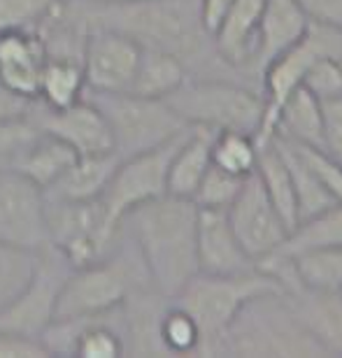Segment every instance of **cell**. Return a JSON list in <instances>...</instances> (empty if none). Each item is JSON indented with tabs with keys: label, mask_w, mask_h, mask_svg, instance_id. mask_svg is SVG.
I'll use <instances>...</instances> for the list:
<instances>
[{
	"label": "cell",
	"mask_w": 342,
	"mask_h": 358,
	"mask_svg": "<svg viewBox=\"0 0 342 358\" xmlns=\"http://www.w3.org/2000/svg\"><path fill=\"white\" fill-rule=\"evenodd\" d=\"M245 184V177H238V175H231L222 170L219 166H212L208 168V173L203 175L201 184L194 193V203L198 207H210V210H226L228 205L238 198V193Z\"/></svg>",
	"instance_id": "obj_32"
},
{
	"label": "cell",
	"mask_w": 342,
	"mask_h": 358,
	"mask_svg": "<svg viewBox=\"0 0 342 358\" xmlns=\"http://www.w3.org/2000/svg\"><path fill=\"white\" fill-rule=\"evenodd\" d=\"M256 175H259L263 189H266L270 203L280 212V217L287 224L289 233L294 231L298 224V203L294 182H291L289 168L284 163V156L280 149L275 147L273 140L266 145H259V159H256Z\"/></svg>",
	"instance_id": "obj_23"
},
{
	"label": "cell",
	"mask_w": 342,
	"mask_h": 358,
	"mask_svg": "<svg viewBox=\"0 0 342 358\" xmlns=\"http://www.w3.org/2000/svg\"><path fill=\"white\" fill-rule=\"evenodd\" d=\"M77 156L80 154L73 147H68L66 142H61L49 133H42L10 170H17L19 175L31 179L33 184H38L45 191L47 186H52L66 173Z\"/></svg>",
	"instance_id": "obj_24"
},
{
	"label": "cell",
	"mask_w": 342,
	"mask_h": 358,
	"mask_svg": "<svg viewBox=\"0 0 342 358\" xmlns=\"http://www.w3.org/2000/svg\"><path fill=\"white\" fill-rule=\"evenodd\" d=\"M263 5L266 0H233L226 17L212 35L215 54L231 70L252 68Z\"/></svg>",
	"instance_id": "obj_17"
},
{
	"label": "cell",
	"mask_w": 342,
	"mask_h": 358,
	"mask_svg": "<svg viewBox=\"0 0 342 358\" xmlns=\"http://www.w3.org/2000/svg\"><path fill=\"white\" fill-rule=\"evenodd\" d=\"M189 128L180 135H175L173 140L163 142L161 147H154V149H149V152L128 156V159L119 161L108 189H105L101 198L112 221L121 224V219H124L133 207L166 196L170 161H173L177 147L182 145L184 135L189 133Z\"/></svg>",
	"instance_id": "obj_8"
},
{
	"label": "cell",
	"mask_w": 342,
	"mask_h": 358,
	"mask_svg": "<svg viewBox=\"0 0 342 358\" xmlns=\"http://www.w3.org/2000/svg\"><path fill=\"white\" fill-rule=\"evenodd\" d=\"M103 3H131V0H103Z\"/></svg>",
	"instance_id": "obj_41"
},
{
	"label": "cell",
	"mask_w": 342,
	"mask_h": 358,
	"mask_svg": "<svg viewBox=\"0 0 342 358\" xmlns=\"http://www.w3.org/2000/svg\"><path fill=\"white\" fill-rule=\"evenodd\" d=\"M291 310L326 354H342V293H289Z\"/></svg>",
	"instance_id": "obj_19"
},
{
	"label": "cell",
	"mask_w": 342,
	"mask_h": 358,
	"mask_svg": "<svg viewBox=\"0 0 342 358\" xmlns=\"http://www.w3.org/2000/svg\"><path fill=\"white\" fill-rule=\"evenodd\" d=\"M196 224L198 205L170 193L133 207L121 219V228L138 249L152 289L168 300L198 272Z\"/></svg>",
	"instance_id": "obj_2"
},
{
	"label": "cell",
	"mask_w": 342,
	"mask_h": 358,
	"mask_svg": "<svg viewBox=\"0 0 342 358\" xmlns=\"http://www.w3.org/2000/svg\"><path fill=\"white\" fill-rule=\"evenodd\" d=\"M35 100L38 98H26L21 93L7 89L3 82H0V119H17V117H26V114L33 112Z\"/></svg>",
	"instance_id": "obj_39"
},
{
	"label": "cell",
	"mask_w": 342,
	"mask_h": 358,
	"mask_svg": "<svg viewBox=\"0 0 342 358\" xmlns=\"http://www.w3.org/2000/svg\"><path fill=\"white\" fill-rule=\"evenodd\" d=\"M0 358H49V352L38 338L0 331Z\"/></svg>",
	"instance_id": "obj_37"
},
{
	"label": "cell",
	"mask_w": 342,
	"mask_h": 358,
	"mask_svg": "<svg viewBox=\"0 0 342 358\" xmlns=\"http://www.w3.org/2000/svg\"><path fill=\"white\" fill-rule=\"evenodd\" d=\"M273 135L294 145L324 149L322 103L308 89H296L277 114Z\"/></svg>",
	"instance_id": "obj_21"
},
{
	"label": "cell",
	"mask_w": 342,
	"mask_h": 358,
	"mask_svg": "<svg viewBox=\"0 0 342 358\" xmlns=\"http://www.w3.org/2000/svg\"><path fill=\"white\" fill-rule=\"evenodd\" d=\"M142 47L108 28H94L82 52L87 93H124L131 89Z\"/></svg>",
	"instance_id": "obj_12"
},
{
	"label": "cell",
	"mask_w": 342,
	"mask_h": 358,
	"mask_svg": "<svg viewBox=\"0 0 342 358\" xmlns=\"http://www.w3.org/2000/svg\"><path fill=\"white\" fill-rule=\"evenodd\" d=\"M159 340L166 354H198V349H201V328L184 307L175 305L170 300V305L163 310L159 321Z\"/></svg>",
	"instance_id": "obj_29"
},
{
	"label": "cell",
	"mask_w": 342,
	"mask_h": 358,
	"mask_svg": "<svg viewBox=\"0 0 342 358\" xmlns=\"http://www.w3.org/2000/svg\"><path fill=\"white\" fill-rule=\"evenodd\" d=\"M291 266L301 291L342 293V247L310 249L291 256Z\"/></svg>",
	"instance_id": "obj_26"
},
{
	"label": "cell",
	"mask_w": 342,
	"mask_h": 358,
	"mask_svg": "<svg viewBox=\"0 0 342 358\" xmlns=\"http://www.w3.org/2000/svg\"><path fill=\"white\" fill-rule=\"evenodd\" d=\"M0 245L33 252L49 245L45 191L17 170H0Z\"/></svg>",
	"instance_id": "obj_10"
},
{
	"label": "cell",
	"mask_w": 342,
	"mask_h": 358,
	"mask_svg": "<svg viewBox=\"0 0 342 358\" xmlns=\"http://www.w3.org/2000/svg\"><path fill=\"white\" fill-rule=\"evenodd\" d=\"M103 117L114 140L119 159L149 152L184 133L189 124L161 98H145L135 93H84Z\"/></svg>",
	"instance_id": "obj_7"
},
{
	"label": "cell",
	"mask_w": 342,
	"mask_h": 358,
	"mask_svg": "<svg viewBox=\"0 0 342 358\" xmlns=\"http://www.w3.org/2000/svg\"><path fill=\"white\" fill-rule=\"evenodd\" d=\"M47 240L70 268H87L108 259L121 240V224L112 221L103 200H49Z\"/></svg>",
	"instance_id": "obj_6"
},
{
	"label": "cell",
	"mask_w": 342,
	"mask_h": 358,
	"mask_svg": "<svg viewBox=\"0 0 342 358\" xmlns=\"http://www.w3.org/2000/svg\"><path fill=\"white\" fill-rule=\"evenodd\" d=\"M119 156L114 152L105 154H80L70 163L52 186L45 189V198L49 200H98L108 189L114 170L119 166Z\"/></svg>",
	"instance_id": "obj_18"
},
{
	"label": "cell",
	"mask_w": 342,
	"mask_h": 358,
	"mask_svg": "<svg viewBox=\"0 0 342 358\" xmlns=\"http://www.w3.org/2000/svg\"><path fill=\"white\" fill-rule=\"evenodd\" d=\"M166 103L189 126L210 131H240L256 138L263 121V98L222 77H189Z\"/></svg>",
	"instance_id": "obj_5"
},
{
	"label": "cell",
	"mask_w": 342,
	"mask_h": 358,
	"mask_svg": "<svg viewBox=\"0 0 342 358\" xmlns=\"http://www.w3.org/2000/svg\"><path fill=\"white\" fill-rule=\"evenodd\" d=\"M56 0H0V33L35 31Z\"/></svg>",
	"instance_id": "obj_34"
},
{
	"label": "cell",
	"mask_w": 342,
	"mask_h": 358,
	"mask_svg": "<svg viewBox=\"0 0 342 358\" xmlns=\"http://www.w3.org/2000/svg\"><path fill=\"white\" fill-rule=\"evenodd\" d=\"M33 117L38 119L42 131L66 142L77 154L114 152L108 119L87 96L73 105L61 107V110H49L40 100H35Z\"/></svg>",
	"instance_id": "obj_13"
},
{
	"label": "cell",
	"mask_w": 342,
	"mask_h": 358,
	"mask_svg": "<svg viewBox=\"0 0 342 358\" xmlns=\"http://www.w3.org/2000/svg\"><path fill=\"white\" fill-rule=\"evenodd\" d=\"M308 26L310 19L305 17L296 0H266L259 33H256L252 70L261 75V70L270 61H275L277 56L303 40Z\"/></svg>",
	"instance_id": "obj_16"
},
{
	"label": "cell",
	"mask_w": 342,
	"mask_h": 358,
	"mask_svg": "<svg viewBox=\"0 0 342 358\" xmlns=\"http://www.w3.org/2000/svg\"><path fill=\"white\" fill-rule=\"evenodd\" d=\"M87 93L82 61L75 59H47L40 77L38 100L49 110H61L77 103Z\"/></svg>",
	"instance_id": "obj_27"
},
{
	"label": "cell",
	"mask_w": 342,
	"mask_h": 358,
	"mask_svg": "<svg viewBox=\"0 0 342 358\" xmlns=\"http://www.w3.org/2000/svg\"><path fill=\"white\" fill-rule=\"evenodd\" d=\"M291 145H294V142H291ZM294 147H296V152L301 154V159L308 163V168L317 175L319 182L329 189L331 196L336 200H342V163L333 159L324 149L305 147V145H294Z\"/></svg>",
	"instance_id": "obj_35"
},
{
	"label": "cell",
	"mask_w": 342,
	"mask_h": 358,
	"mask_svg": "<svg viewBox=\"0 0 342 358\" xmlns=\"http://www.w3.org/2000/svg\"><path fill=\"white\" fill-rule=\"evenodd\" d=\"M70 270L73 268L56 249L49 245L40 249V259L31 282L7 310L0 312V331L40 340L42 331L54 321L56 300H59L61 286Z\"/></svg>",
	"instance_id": "obj_9"
},
{
	"label": "cell",
	"mask_w": 342,
	"mask_h": 358,
	"mask_svg": "<svg viewBox=\"0 0 342 358\" xmlns=\"http://www.w3.org/2000/svg\"><path fill=\"white\" fill-rule=\"evenodd\" d=\"M259 145L254 135L240 131H219L212 140V163L238 177H247L256 170Z\"/></svg>",
	"instance_id": "obj_28"
},
{
	"label": "cell",
	"mask_w": 342,
	"mask_h": 358,
	"mask_svg": "<svg viewBox=\"0 0 342 358\" xmlns=\"http://www.w3.org/2000/svg\"><path fill=\"white\" fill-rule=\"evenodd\" d=\"M231 5H233V0H201V19L210 38L215 35V31L219 28V24H222V19L226 17Z\"/></svg>",
	"instance_id": "obj_40"
},
{
	"label": "cell",
	"mask_w": 342,
	"mask_h": 358,
	"mask_svg": "<svg viewBox=\"0 0 342 358\" xmlns=\"http://www.w3.org/2000/svg\"><path fill=\"white\" fill-rule=\"evenodd\" d=\"M152 289L138 249L121 228V240L108 259L68 272L56 300L54 319L91 317L121 307L135 291Z\"/></svg>",
	"instance_id": "obj_3"
},
{
	"label": "cell",
	"mask_w": 342,
	"mask_h": 358,
	"mask_svg": "<svg viewBox=\"0 0 342 358\" xmlns=\"http://www.w3.org/2000/svg\"><path fill=\"white\" fill-rule=\"evenodd\" d=\"M324 121V152L342 163V96L322 100Z\"/></svg>",
	"instance_id": "obj_36"
},
{
	"label": "cell",
	"mask_w": 342,
	"mask_h": 358,
	"mask_svg": "<svg viewBox=\"0 0 342 358\" xmlns=\"http://www.w3.org/2000/svg\"><path fill=\"white\" fill-rule=\"evenodd\" d=\"M324 247H342V200L308 219L298 221L294 231L287 235V240L273 254L291 259L296 254Z\"/></svg>",
	"instance_id": "obj_25"
},
{
	"label": "cell",
	"mask_w": 342,
	"mask_h": 358,
	"mask_svg": "<svg viewBox=\"0 0 342 358\" xmlns=\"http://www.w3.org/2000/svg\"><path fill=\"white\" fill-rule=\"evenodd\" d=\"M40 252L0 245V312L7 310L31 282Z\"/></svg>",
	"instance_id": "obj_30"
},
{
	"label": "cell",
	"mask_w": 342,
	"mask_h": 358,
	"mask_svg": "<svg viewBox=\"0 0 342 358\" xmlns=\"http://www.w3.org/2000/svg\"><path fill=\"white\" fill-rule=\"evenodd\" d=\"M266 293H284V289L266 272L256 270L247 275H203L196 272L173 298L175 305L184 307L201 328L198 354H222L228 328L249 300Z\"/></svg>",
	"instance_id": "obj_4"
},
{
	"label": "cell",
	"mask_w": 342,
	"mask_h": 358,
	"mask_svg": "<svg viewBox=\"0 0 342 358\" xmlns=\"http://www.w3.org/2000/svg\"><path fill=\"white\" fill-rule=\"evenodd\" d=\"M217 131L203 126H191L184 135L182 145L170 161L168 170V193L177 198H194L203 175L212 166V140Z\"/></svg>",
	"instance_id": "obj_20"
},
{
	"label": "cell",
	"mask_w": 342,
	"mask_h": 358,
	"mask_svg": "<svg viewBox=\"0 0 342 358\" xmlns=\"http://www.w3.org/2000/svg\"><path fill=\"white\" fill-rule=\"evenodd\" d=\"M42 133L33 112L17 119H0V170H10Z\"/></svg>",
	"instance_id": "obj_31"
},
{
	"label": "cell",
	"mask_w": 342,
	"mask_h": 358,
	"mask_svg": "<svg viewBox=\"0 0 342 358\" xmlns=\"http://www.w3.org/2000/svg\"><path fill=\"white\" fill-rule=\"evenodd\" d=\"M47 52L35 31L0 33V82L26 98H38Z\"/></svg>",
	"instance_id": "obj_15"
},
{
	"label": "cell",
	"mask_w": 342,
	"mask_h": 358,
	"mask_svg": "<svg viewBox=\"0 0 342 358\" xmlns=\"http://www.w3.org/2000/svg\"><path fill=\"white\" fill-rule=\"evenodd\" d=\"M303 89H308L319 103L342 96V61L333 56L315 59L303 77Z\"/></svg>",
	"instance_id": "obj_33"
},
{
	"label": "cell",
	"mask_w": 342,
	"mask_h": 358,
	"mask_svg": "<svg viewBox=\"0 0 342 358\" xmlns=\"http://www.w3.org/2000/svg\"><path fill=\"white\" fill-rule=\"evenodd\" d=\"M89 31H117L142 49H156L177 56L189 75L194 70L228 68L215 54L212 38L201 19V0H131L103 3L77 0ZM231 70V68H228Z\"/></svg>",
	"instance_id": "obj_1"
},
{
	"label": "cell",
	"mask_w": 342,
	"mask_h": 358,
	"mask_svg": "<svg viewBox=\"0 0 342 358\" xmlns=\"http://www.w3.org/2000/svg\"><path fill=\"white\" fill-rule=\"evenodd\" d=\"M187 66L173 54L156 52V49H142L138 70L131 82L128 93L145 98H161L166 100L170 93H175L189 80Z\"/></svg>",
	"instance_id": "obj_22"
},
{
	"label": "cell",
	"mask_w": 342,
	"mask_h": 358,
	"mask_svg": "<svg viewBox=\"0 0 342 358\" xmlns=\"http://www.w3.org/2000/svg\"><path fill=\"white\" fill-rule=\"evenodd\" d=\"M296 3L310 21L342 31V0H296Z\"/></svg>",
	"instance_id": "obj_38"
},
{
	"label": "cell",
	"mask_w": 342,
	"mask_h": 358,
	"mask_svg": "<svg viewBox=\"0 0 342 358\" xmlns=\"http://www.w3.org/2000/svg\"><path fill=\"white\" fill-rule=\"evenodd\" d=\"M196 259L198 272L203 275H247L256 272V261L249 256L235 238L228 224L226 210L198 207L196 224Z\"/></svg>",
	"instance_id": "obj_14"
},
{
	"label": "cell",
	"mask_w": 342,
	"mask_h": 358,
	"mask_svg": "<svg viewBox=\"0 0 342 358\" xmlns=\"http://www.w3.org/2000/svg\"><path fill=\"white\" fill-rule=\"evenodd\" d=\"M226 217L242 249L259 263L287 240L289 228L270 203L256 170L245 177L238 198L226 207Z\"/></svg>",
	"instance_id": "obj_11"
}]
</instances>
